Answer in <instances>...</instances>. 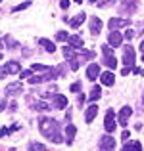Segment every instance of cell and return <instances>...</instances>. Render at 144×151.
<instances>
[{
    "mask_svg": "<svg viewBox=\"0 0 144 151\" xmlns=\"http://www.w3.org/2000/svg\"><path fill=\"white\" fill-rule=\"evenodd\" d=\"M100 94H102V88H100V86H94L92 90H90V96H89V100L90 101H96L100 98Z\"/></svg>",
    "mask_w": 144,
    "mask_h": 151,
    "instance_id": "obj_20",
    "label": "cell"
},
{
    "mask_svg": "<svg viewBox=\"0 0 144 151\" xmlns=\"http://www.w3.org/2000/svg\"><path fill=\"white\" fill-rule=\"evenodd\" d=\"M67 38H69V35L65 33V31H60V33H56V40H67Z\"/></svg>",
    "mask_w": 144,
    "mask_h": 151,
    "instance_id": "obj_26",
    "label": "cell"
},
{
    "mask_svg": "<svg viewBox=\"0 0 144 151\" xmlns=\"http://www.w3.org/2000/svg\"><path fill=\"white\" fill-rule=\"evenodd\" d=\"M100 75V65L98 63H90L89 67H87V78L89 81H96Z\"/></svg>",
    "mask_w": 144,
    "mask_h": 151,
    "instance_id": "obj_7",
    "label": "cell"
},
{
    "mask_svg": "<svg viewBox=\"0 0 144 151\" xmlns=\"http://www.w3.org/2000/svg\"><path fill=\"white\" fill-rule=\"evenodd\" d=\"M121 138H123V140L127 142V140H129V138H131V134H129V132H127V130H125V132H123V136H121Z\"/></svg>",
    "mask_w": 144,
    "mask_h": 151,
    "instance_id": "obj_38",
    "label": "cell"
},
{
    "mask_svg": "<svg viewBox=\"0 0 144 151\" xmlns=\"http://www.w3.org/2000/svg\"><path fill=\"white\" fill-rule=\"evenodd\" d=\"M8 134H12V128H2V130H0V138L8 136Z\"/></svg>",
    "mask_w": 144,
    "mask_h": 151,
    "instance_id": "obj_30",
    "label": "cell"
},
{
    "mask_svg": "<svg viewBox=\"0 0 144 151\" xmlns=\"http://www.w3.org/2000/svg\"><path fill=\"white\" fill-rule=\"evenodd\" d=\"M33 109L35 111H48V109H50V105L44 103V101H33Z\"/></svg>",
    "mask_w": 144,
    "mask_h": 151,
    "instance_id": "obj_21",
    "label": "cell"
},
{
    "mask_svg": "<svg viewBox=\"0 0 144 151\" xmlns=\"http://www.w3.org/2000/svg\"><path fill=\"white\" fill-rule=\"evenodd\" d=\"M115 147V140L111 136H102L98 142V149L100 151H113Z\"/></svg>",
    "mask_w": 144,
    "mask_h": 151,
    "instance_id": "obj_3",
    "label": "cell"
},
{
    "mask_svg": "<svg viewBox=\"0 0 144 151\" xmlns=\"http://www.w3.org/2000/svg\"><path fill=\"white\" fill-rule=\"evenodd\" d=\"M140 52H142V54H144V40L140 42Z\"/></svg>",
    "mask_w": 144,
    "mask_h": 151,
    "instance_id": "obj_41",
    "label": "cell"
},
{
    "mask_svg": "<svg viewBox=\"0 0 144 151\" xmlns=\"http://www.w3.org/2000/svg\"><path fill=\"white\" fill-rule=\"evenodd\" d=\"M123 63L133 69V65H135V50H133V46H125V48H123Z\"/></svg>",
    "mask_w": 144,
    "mask_h": 151,
    "instance_id": "obj_5",
    "label": "cell"
},
{
    "mask_svg": "<svg viewBox=\"0 0 144 151\" xmlns=\"http://www.w3.org/2000/svg\"><path fill=\"white\" fill-rule=\"evenodd\" d=\"M29 151H46V147L42 144H37V142H31L29 144Z\"/></svg>",
    "mask_w": 144,
    "mask_h": 151,
    "instance_id": "obj_23",
    "label": "cell"
},
{
    "mask_svg": "<svg viewBox=\"0 0 144 151\" xmlns=\"http://www.w3.org/2000/svg\"><path fill=\"white\" fill-rule=\"evenodd\" d=\"M142 61H144V54H142Z\"/></svg>",
    "mask_w": 144,
    "mask_h": 151,
    "instance_id": "obj_46",
    "label": "cell"
},
{
    "mask_svg": "<svg viewBox=\"0 0 144 151\" xmlns=\"http://www.w3.org/2000/svg\"><path fill=\"white\" fill-rule=\"evenodd\" d=\"M113 4V0H104V2H98V6L100 8H108V6H111Z\"/></svg>",
    "mask_w": 144,
    "mask_h": 151,
    "instance_id": "obj_28",
    "label": "cell"
},
{
    "mask_svg": "<svg viewBox=\"0 0 144 151\" xmlns=\"http://www.w3.org/2000/svg\"><path fill=\"white\" fill-rule=\"evenodd\" d=\"M102 55H104V65L106 67H110V69H115V67H117V59H115L113 50L110 48V44L102 46Z\"/></svg>",
    "mask_w": 144,
    "mask_h": 151,
    "instance_id": "obj_2",
    "label": "cell"
},
{
    "mask_svg": "<svg viewBox=\"0 0 144 151\" xmlns=\"http://www.w3.org/2000/svg\"><path fill=\"white\" fill-rule=\"evenodd\" d=\"M39 44H41V46H44V50H46V52H50V54H54V52H56L54 42H50L48 38H39Z\"/></svg>",
    "mask_w": 144,
    "mask_h": 151,
    "instance_id": "obj_18",
    "label": "cell"
},
{
    "mask_svg": "<svg viewBox=\"0 0 144 151\" xmlns=\"http://www.w3.org/2000/svg\"><path fill=\"white\" fill-rule=\"evenodd\" d=\"M121 151H133V144H131V142H125V145L121 147Z\"/></svg>",
    "mask_w": 144,
    "mask_h": 151,
    "instance_id": "obj_29",
    "label": "cell"
},
{
    "mask_svg": "<svg viewBox=\"0 0 144 151\" xmlns=\"http://www.w3.org/2000/svg\"><path fill=\"white\" fill-rule=\"evenodd\" d=\"M39 128H41V132L44 134L50 142H54V144H62L63 138L62 134H60V122L54 121V119H41L39 121Z\"/></svg>",
    "mask_w": 144,
    "mask_h": 151,
    "instance_id": "obj_1",
    "label": "cell"
},
{
    "mask_svg": "<svg viewBox=\"0 0 144 151\" xmlns=\"http://www.w3.org/2000/svg\"><path fill=\"white\" fill-rule=\"evenodd\" d=\"M142 101H144V96H142Z\"/></svg>",
    "mask_w": 144,
    "mask_h": 151,
    "instance_id": "obj_47",
    "label": "cell"
},
{
    "mask_svg": "<svg viewBox=\"0 0 144 151\" xmlns=\"http://www.w3.org/2000/svg\"><path fill=\"white\" fill-rule=\"evenodd\" d=\"M75 132H77L75 124H67V126H65V142H67V145H71V144H73Z\"/></svg>",
    "mask_w": 144,
    "mask_h": 151,
    "instance_id": "obj_13",
    "label": "cell"
},
{
    "mask_svg": "<svg viewBox=\"0 0 144 151\" xmlns=\"http://www.w3.org/2000/svg\"><path fill=\"white\" fill-rule=\"evenodd\" d=\"M31 71H42V73H48V71H52V67H48V65H42V63H35L33 67H31Z\"/></svg>",
    "mask_w": 144,
    "mask_h": 151,
    "instance_id": "obj_22",
    "label": "cell"
},
{
    "mask_svg": "<svg viewBox=\"0 0 144 151\" xmlns=\"http://www.w3.org/2000/svg\"><path fill=\"white\" fill-rule=\"evenodd\" d=\"M60 6H62L63 10H67V8H69V0H62V2H60Z\"/></svg>",
    "mask_w": 144,
    "mask_h": 151,
    "instance_id": "obj_35",
    "label": "cell"
},
{
    "mask_svg": "<svg viewBox=\"0 0 144 151\" xmlns=\"http://www.w3.org/2000/svg\"><path fill=\"white\" fill-rule=\"evenodd\" d=\"M19 73H21V78H27V77H31V73H33V71H19Z\"/></svg>",
    "mask_w": 144,
    "mask_h": 151,
    "instance_id": "obj_34",
    "label": "cell"
},
{
    "mask_svg": "<svg viewBox=\"0 0 144 151\" xmlns=\"http://www.w3.org/2000/svg\"><path fill=\"white\" fill-rule=\"evenodd\" d=\"M100 81H102V84H106V86H113V73H110V71H106V73H102L100 75Z\"/></svg>",
    "mask_w": 144,
    "mask_h": 151,
    "instance_id": "obj_17",
    "label": "cell"
},
{
    "mask_svg": "<svg viewBox=\"0 0 144 151\" xmlns=\"http://www.w3.org/2000/svg\"><path fill=\"white\" fill-rule=\"evenodd\" d=\"M104 128H106L108 134H111L115 130V115H113V109H108L106 119H104Z\"/></svg>",
    "mask_w": 144,
    "mask_h": 151,
    "instance_id": "obj_4",
    "label": "cell"
},
{
    "mask_svg": "<svg viewBox=\"0 0 144 151\" xmlns=\"http://www.w3.org/2000/svg\"><path fill=\"white\" fill-rule=\"evenodd\" d=\"M29 4H31V2H23V4H19V6H15V8H14V12H21V10H25V8H29Z\"/></svg>",
    "mask_w": 144,
    "mask_h": 151,
    "instance_id": "obj_27",
    "label": "cell"
},
{
    "mask_svg": "<svg viewBox=\"0 0 144 151\" xmlns=\"http://www.w3.org/2000/svg\"><path fill=\"white\" fill-rule=\"evenodd\" d=\"M4 75H6V69H4V67H0V78H4Z\"/></svg>",
    "mask_w": 144,
    "mask_h": 151,
    "instance_id": "obj_39",
    "label": "cell"
},
{
    "mask_svg": "<svg viewBox=\"0 0 144 151\" xmlns=\"http://www.w3.org/2000/svg\"><path fill=\"white\" fill-rule=\"evenodd\" d=\"M23 92V84L21 82H12V84L6 86V94L8 96H17V94Z\"/></svg>",
    "mask_w": 144,
    "mask_h": 151,
    "instance_id": "obj_9",
    "label": "cell"
},
{
    "mask_svg": "<svg viewBox=\"0 0 144 151\" xmlns=\"http://www.w3.org/2000/svg\"><path fill=\"white\" fill-rule=\"evenodd\" d=\"M75 2H83V0H75Z\"/></svg>",
    "mask_w": 144,
    "mask_h": 151,
    "instance_id": "obj_45",
    "label": "cell"
},
{
    "mask_svg": "<svg viewBox=\"0 0 144 151\" xmlns=\"http://www.w3.org/2000/svg\"><path fill=\"white\" fill-rule=\"evenodd\" d=\"M108 42H110V46L117 48V46H121V42H123V37L119 35V31H111V33H110V37H108Z\"/></svg>",
    "mask_w": 144,
    "mask_h": 151,
    "instance_id": "obj_10",
    "label": "cell"
},
{
    "mask_svg": "<svg viewBox=\"0 0 144 151\" xmlns=\"http://www.w3.org/2000/svg\"><path fill=\"white\" fill-rule=\"evenodd\" d=\"M71 92H79V90H81V84H79V82H75V84H71Z\"/></svg>",
    "mask_w": 144,
    "mask_h": 151,
    "instance_id": "obj_32",
    "label": "cell"
},
{
    "mask_svg": "<svg viewBox=\"0 0 144 151\" xmlns=\"http://www.w3.org/2000/svg\"><path fill=\"white\" fill-rule=\"evenodd\" d=\"M129 73H131V67H125V69L121 71V75H123V77H127V75H129Z\"/></svg>",
    "mask_w": 144,
    "mask_h": 151,
    "instance_id": "obj_37",
    "label": "cell"
},
{
    "mask_svg": "<svg viewBox=\"0 0 144 151\" xmlns=\"http://www.w3.org/2000/svg\"><path fill=\"white\" fill-rule=\"evenodd\" d=\"M85 19H87V14H85V12H83V14H77V17H75V19H71V21H69V25L73 27V29H77V27L81 25V23L85 21Z\"/></svg>",
    "mask_w": 144,
    "mask_h": 151,
    "instance_id": "obj_19",
    "label": "cell"
},
{
    "mask_svg": "<svg viewBox=\"0 0 144 151\" xmlns=\"http://www.w3.org/2000/svg\"><path fill=\"white\" fill-rule=\"evenodd\" d=\"M131 115H133V109H131V107H123L121 113H119V124L127 126V124H129V117H131Z\"/></svg>",
    "mask_w": 144,
    "mask_h": 151,
    "instance_id": "obj_12",
    "label": "cell"
},
{
    "mask_svg": "<svg viewBox=\"0 0 144 151\" xmlns=\"http://www.w3.org/2000/svg\"><path fill=\"white\" fill-rule=\"evenodd\" d=\"M96 113H98V105H96V103H92V105L87 109V113H85V121H87V122H92V119L96 117Z\"/></svg>",
    "mask_w": 144,
    "mask_h": 151,
    "instance_id": "obj_16",
    "label": "cell"
},
{
    "mask_svg": "<svg viewBox=\"0 0 144 151\" xmlns=\"http://www.w3.org/2000/svg\"><path fill=\"white\" fill-rule=\"evenodd\" d=\"M4 48V40H0V50H2Z\"/></svg>",
    "mask_w": 144,
    "mask_h": 151,
    "instance_id": "obj_42",
    "label": "cell"
},
{
    "mask_svg": "<svg viewBox=\"0 0 144 151\" xmlns=\"http://www.w3.org/2000/svg\"><path fill=\"white\" fill-rule=\"evenodd\" d=\"M108 25H110V29H111V31H117V29H123V27H129V19H123V17H111Z\"/></svg>",
    "mask_w": 144,
    "mask_h": 151,
    "instance_id": "obj_6",
    "label": "cell"
},
{
    "mask_svg": "<svg viewBox=\"0 0 144 151\" xmlns=\"http://www.w3.org/2000/svg\"><path fill=\"white\" fill-rule=\"evenodd\" d=\"M4 42H6V44H8V48H10V50H15V48H17V46H19L17 42H15L14 38L10 37V35H8V37H6V40H4Z\"/></svg>",
    "mask_w": 144,
    "mask_h": 151,
    "instance_id": "obj_24",
    "label": "cell"
},
{
    "mask_svg": "<svg viewBox=\"0 0 144 151\" xmlns=\"http://www.w3.org/2000/svg\"><path fill=\"white\" fill-rule=\"evenodd\" d=\"M6 73H12V75H15V73H19L21 71V65H19L17 61H6Z\"/></svg>",
    "mask_w": 144,
    "mask_h": 151,
    "instance_id": "obj_15",
    "label": "cell"
},
{
    "mask_svg": "<svg viewBox=\"0 0 144 151\" xmlns=\"http://www.w3.org/2000/svg\"><path fill=\"white\" fill-rule=\"evenodd\" d=\"M0 61H2V54H0Z\"/></svg>",
    "mask_w": 144,
    "mask_h": 151,
    "instance_id": "obj_44",
    "label": "cell"
},
{
    "mask_svg": "<svg viewBox=\"0 0 144 151\" xmlns=\"http://www.w3.org/2000/svg\"><path fill=\"white\" fill-rule=\"evenodd\" d=\"M0 2H2V0H0Z\"/></svg>",
    "mask_w": 144,
    "mask_h": 151,
    "instance_id": "obj_48",
    "label": "cell"
},
{
    "mask_svg": "<svg viewBox=\"0 0 144 151\" xmlns=\"http://www.w3.org/2000/svg\"><path fill=\"white\" fill-rule=\"evenodd\" d=\"M133 37H135V33H133V31H127V33H125V38H127V40H131Z\"/></svg>",
    "mask_w": 144,
    "mask_h": 151,
    "instance_id": "obj_36",
    "label": "cell"
},
{
    "mask_svg": "<svg viewBox=\"0 0 144 151\" xmlns=\"http://www.w3.org/2000/svg\"><path fill=\"white\" fill-rule=\"evenodd\" d=\"M67 42H69V46L73 50H83V46H85V40H83L79 35H73V37L67 38Z\"/></svg>",
    "mask_w": 144,
    "mask_h": 151,
    "instance_id": "obj_11",
    "label": "cell"
},
{
    "mask_svg": "<svg viewBox=\"0 0 144 151\" xmlns=\"http://www.w3.org/2000/svg\"><path fill=\"white\" fill-rule=\"evenodd\" d=\"M52 105L56 109H63V107H67V98L62 96V94H54L52 96Z\"/></svg>",
    "mask_w": 144,
    "mask_h": 151,
    "instance_id": "obj_8",
    "label": "cell"
},
{
    "mask_svg": "<svg viewBox=\"0 0 144 151\" xmlns=\"http://www.w3.org/2000/svg\"><path fill=\"white\" fill-rule=\"evenodd\" d=\"M133 151H142L140 142H133Z\"/></svg>",
    "mask_w": 144,
    "mask_h": 151,
    "instance_id": "obj_31",
    "label": "cell"
},
{
    "mask_svg": "<svg viewBox=\"0 0 144 151\" xmlns=\"http://www.w3.org/2000/svg\"><path fill=\"white\" fill-rule=\"evenodd\" d=\"M131 71H133L135 75H144V69H140V67H133Z\"/></svg>",
    "mask_w": 144,
    "mask_h": 151,
    "instance_id": "obj_33",
    "label": "cell"
},
{
    "mask_svg": "<svg viewBox=\"0 0 144 151\" xmlns=\"http://www.w3.org/2000/svg\"><path fill=\"white\" fill-rule=\"evenodd\" d=\"M63 55H65V58H75V52H73V48H71V46H65V48H63Z\"/></svg>",
    "mask_w": 144,
    "mask_h": 151,
    "instance_id": "obj_25",
    "label": "cell"
},
{
    "mask_svg": "<svg viewBox=\"0 0 144 151\" xmlns=\"http://www.w3.org/2000/svg\"><path fill=\"white\" fill-rule=\"evenodd\" d=\"M6 109V101H0V111H4Z\"/></svg>",
    "mask_w": 144,
    "mask_h": 151,
    "instance_id": "obj_40",
    "label": "cell"
},
{
    "mask_svg": "<svg viewBox=\"0 0 144 151\" xmlns=\"http://www.w3.org/2000/svg\"><path fill=\"white\" fill-rule=\"evenodd\" d=\"M89 2H92V4H96V2H98V0H89Z\"/></svg>",
    "mask_w": 144,
    "mask_h": 151,
    "instance_id": "obj_43",
    "label": "cell"
},
{
    "mask_svg": "<svg viewBox=\"0 0 144 151\" xmlns=\"http://www.w3.org/2000/svg\"><path fill=\"white\" fill-rule=\"evenodd\" d=\"M100 31H102V19H100V17H92V19H90V33H92V35H100Z\"/></svg>",
    "mask_w": 144,
    "mask_h": 151,
    "instance_id": "obj_14",
    "label": "cell"
}]
</instances>
